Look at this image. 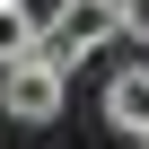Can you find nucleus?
Listing matches in <instances>:
<instances>
[{
    "instance_id": "7ed1b4c3",
    "label": "nucleus",
    "mask_w": 149,
    "mask_h": 149,
    "mask_svg": "<svg viewBox=\"0 0 149 149\" xmlns=\"http://www.w3.org/2000/svg\"><path fill=\"white\" fill-rule=\"evenodd\" d=\"M105 123H114V132H132V140H149V61L105 79Z\"/></svg>"
},
{
    "instance_id": "423d86ee",
    "label": "nucleus",
    "mask_w": 149,
    "mask_h": 149,
    "mask_svg": "<svg viewBox=\"0 0 149 149\" xmlns=\"http://www.w3.org/2000/svg\"><path fill=\"white\" fill-rule=\"evenodd\" d=\"M0 9H9V0H0Z\"/></svg>"
},
{
    "instance_id": "20e7f679",
    "label": "nucleus",
    "mask_w": 149,
    "mask_h": 149,
    "mask_svg": "<svg viewBox=\"0 0 149 149\" xmlns=\"http://www.w3.org/2000/svg\"><path fill=\"white\" fill-rule=\"evenodd\" d=\"M26 53H35V9H26V0H9V9H0V70L26 61Z\"/></svg>"
},
{
    "instance_id": "f03ea898",
    "label": "nucleus",
    "mask_w": 149,
    "mask_h": 149,
    "mask_svg": "<svg viewBox=\"0 0 149 149\" xmlns=\"http://www.w3.org/2000/svg\"><path fill=\"white\" fill-rule=\"evenodd\" d=\"M0 114H9V123H53L61 114V70H44L35 53L9 61V70H0Z\"/></svg>"
},
{
    "instance_id": "39448f33",
    "label": "nucleus",
    "mask_w": 149,
    "mask_h": 149,
    "mask_svg": "<svg viewBox=\"0 0 149 149\" xmlns=\"http://www.w3.org/2000/svg\"><path fill=\"white\" fill-rule=\"evenodd\" d=\"M114 26H123V35H140V44H149V0H114Z\"/></svg>"
},
{
    "instance_id": "0eeeda50",
    "label": "nucleus",
    "mask_w": 149,
    "mask_h": 149,
    "mask_svg": "<svg viewBox=\"0 0 149 149\" xmlns=\"http://www.w3.org/2000/svg\"><path fill=\"white\" fill-rule=\"evenodd\" d=\"M140 149H149V140H140Z\"/></svg>"
},
{
    "instance_id": "f257e3e1",
    "label": "nucleus",
    "mask_w": 149,
    "mask_h": 149,
    "mask_svg": "<svg viewBox=\"0 0 149 149\" xmlns=\"http://www.w3.org/2000/svg\"><path fill=\"white\" fill-rule=\"evenodd\" d=\"M105 35H114V0H61L53 18H35V61L70 79V70H79Z\"/></svg>"
}]
</instances>
